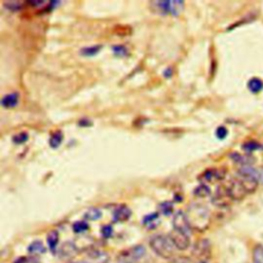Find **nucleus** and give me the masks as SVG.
I'll return each instance as SVG.
<instances>
[{
	"mask_svg": "<svg viewBox=\"0 0 263 263\" xmlns=\"http://www.w3.org/2000/svg\"><path fill=\"white\" fill-rule=\"evenodd\" d=\"M186 216L192 229L203 231L208 228L210 224V212L206 207L193 204L188 207Z\"/></svg>",
	"mask_w": 263,
	"mask_h": 263,
	"instance_id": "nucleus-1",
	"label": "nucleus"
},
{
	"mask_svg": "<svg viewBox=\"0 0 263 263\" xmlns=\"http://www.w3.org/2000/svg\"><path fill=\"white\" fill-rule=\"evenodd\" d=\"M149 246L156 255L164 259H171L175 254V249H176L171 237L162 234L152 236L150 239Z\"/></svg>",
	"mask_w": 263,
	"mask_h": 263,
	"instance_id": "nucleus-2",
	"label": "nucleus"
},
{
	"mask_svg": "<svg viewBox=\"0 0 263 263\" xmlns=\"http://www.w3.org/2000/svg\"><path fill=\"white\" fill-rule=\"evenodd\" d=\"M150 7H151L156 14L162 16L171 15L176 17L179 16L183 11L184 1H181V0H166V1L159 0V1H152L150 3Z\"/></svg>",
	"mask_w": 263,
	"mask_h": 263,
	"instance_id": "nucleus-3",
	"label": "nucleus"
},
{
	"mask_svg": "<svg viewBox=\"0 0 263 263\" xmlns=\"http://www.w3.org/2000/svg\"><path fill=\"white\" fill-rule=\"evenodd\" d=\"M192 255L198 261V263H207L212 256V246L210 241L206 239L197 241L193 246Z\"/></svg>",
	"mask_w": 263,
	"mask_h": 263,
	"instance_id": "nucleus-4",
	"label": "nucleus"
},
{
	"mask_svg": "<svg viewBox=\"0 0 263 263\" xmlns=\"http://www.w3.org/2000/svg\"><path fill=\"white\" fill-rule=\"evenodd\" d=\"M226 190L228 192V195L232 200H241L243 199L247 194H249L247 188L245 187L242 180L236 177L232 179L228 185L226 186Z\"/></svg>",
	"mask_w": 263,
	"mask_h": 263,
	"instance_id": "nucleus-5",
	"label": "nucleus"
},
{
	"mask_svg": "<svg viewBox=\"0 0 263 263\" xmlns=\"http://www.w3.org/2000/svg\"><path fill=\"white\" fill-rule=\"evenodd\" d=\"M146 254V250L143 246L138 245L128 250H124L119 255V260H122L127 263H136L141 260Z\"/></svg>",
	"mask_w": 263,
	"mask_h": 263,
	"instance_id": "nucleus-6",
	"label": "nucleus"
},
{
	"mask_svg": "<svg viewBox=\"0 0 263 263\" xmlns=\"http://www.w3.org/2000/svg\"><path fill=\"white\" fill-rule=\"evenodd\" d=\"M173 226L175 230H178L187 235H190L191 233L192 228L189 224L188 218H187L186 214L183 211H178L175 213L173 218Z\"/></svg>",
	"mask_w": 263,
	"mask_h": 263,
	"instance_id": "nucleus-7",
	"label": "nucleus"
},
{
	"mask_svg": "<svg viewBox=\"0 0 263 263\" xmlns=\"http://www.w3.org/2000/svg\"><path fill=\"white\" fill-rule=\"evenodd\" d=\"M226 176V170L220 168V169H209L205 171L200 176L198 177V180L203 183L207 182H214V181H220L223 180L224 177Z\"/></svg>",
	"mask_w": 263,
	"mask_h": 263,
	"instance_id": "nucleus-8",
	"label": "nucleus"
},
{
	"mask_svg": "<svg viewBox=\"0 0 263 263\" xmlns=\"http://www.w3.org/2000/svg\"><path fill=\"white\" fill-rule=\"evenodd\" d=\"M171 240L173 242V244L176 247V249L180 250V251H184V250L188 249L189 245H190V239H189V235H187L183 232H180L178 230H173L170 235Z\"/></svg>",
	"mask_w": 263,
	"mask_h": 263,
	"instance_id": "nucleus-9",
	"label": "nucleus"
},
{
	"mask_svg": "<svg viewBox=\"0 0 263 263\" xmlns=\"http://www.w3.org/2000/svg\"><path fill=\"white\" fill-rule=\"evenodd\" d=\"M231 198L228 195V192L226 190V187H220V188L217 189V191L215 192L214 196L212 198V203L216 205L217 207H227L230 202H231Z\"/></svg>",
	"mask_w": 263,
	"mask_h": 263,
	"instance_id": "nucleus-10",
	"label": "nucleus"
},
{
	"mask_svg": "<svg viewBox=\"0 0 263 263\" xmlns=\"http://www.w3.org/2000/svg\"><path fill=\"white\" fill-rule=\"evenodd\" d=\"M79 252L78 248L72 242H66L59 249V256L63 259H69L74 257Z\"/></svg>",
	"mask_w": 263,
	"mask_h": 263,
	"instance_id": "nucleus-11",
	"label": "nucleus"
},
{
	"mask_svg": "<svg viewBox=\"0 0 263 263\" xmlns=\"http://www.w3.org/2000/svg\"><path fill=\"white\" fill-rule=\"evenodd\" d=\"M230 159L235 162V164L240 165L241 167L247 166H253L255 164V158L251 154H241L239 152H233L229 155Z\"/></svg>",
	"mask_w": 263,
	"mask_h": 263,
	"instance_id": "nucleus-12",
	"label": "nucleus"
},
{
	"mask_svg": "<svg viewBox=\"0 0 263 263\" xmlns=\"http://www.w3.org/2000/svg\"><path fill=\"white\" fill-rule=\"evenodd\" d=\"M237 174L245 175V176L252 177L256 179L259 183H263V170L254 168L253 166H247V167H241Z\"/></svg>",
	"mask_w": 263,
	"mask_h": 263,
	"instance_id": "nucleus-13",
	"label": "nucleus"
},
{
	"mask_svg": "<svg viewBox=\"0 0 263 263\" xmlns=\"http://www.w3.org/2000/svg\"><path fill=\"white\" fill-rule=\"evenodd\" d=\"M20 102V94L18 92H12L5 95L1 100V106L5 109H11L18 106Z\"/></svg>",
	"mask_w": 263,
	"mask_h": 263,
	"instance_id": "nucleus-14",
	"label": "nucleus"
},
{
	"mask_svg": "<svg viewBox=\"0 0 263 263\" xmlns=\"http://www.w3.org/2000/svg\"><path fill=\"white\" fill-rule=\"evenodd\" d=\"M132 211L127 206H119L113 212V220L115 222H124L130 219Z\"/></svg>",
	"mask_w": 263,
	"mask_h": 263,
	"instance_id": "nucleus-15",
	"label": "nucleus"
},
{
	"mask_svg": "<svg viewBox=\"0 0 263 263\" xmlns=\"http://www.w3.org/2000/svg\"><path fill=\"white\" fill-rule=\"evenodd\" d=\"M89 263H108L109 256L106 252L101 250H91V252L87 254Z\"/></svg>",
	"mask_w": 263,
	"mask_h": 263,
	"instance_id": "nucleus-16",
	"label": "nucleus"
},
{
	"mask_svg": "<svg viewBox=\"0 0 263 263\" xmlns=\"http://www.w3.org/2000/svg\"><path fill=\"white\" fill-rule=\"evenodd\" d=\"M159 215L158 213H152L143 218V224L144 226L148 229H155L159 225Z\"/></svg>",
	"mask_w": 263,
	"mask_h": 263,
	"instance_id": "nucleus-17",
	"label": "nucleus"
},
{
	"mask_svg": "<svg viewBox=\"0 0 263 263\" xmlns=\"http://www.w3.org/2000/svg\"><path fill=\"white\" fill-rule=\"evenodd\" d=\"M46 251V249L42 242L40 241H35L33 242L29 247H28V252L32 255H40L44 254Z\"/></svg>",
	"mask_w": 263,
	"mask_h": 263,
	"instance_id": "nucleus-18",
	"label": "nucleus"
},
{
	"mask_svg": "<svg viewBox=\"0 0 263 263\" xmlns=\"http://www.w3.org/2000/svg\"><path fill=\"white\" fill-rule=\"evenodd\" d=\"M248 89L253 94H258L263 90V81L257 77L250 79L248 81Z\"/></svg>",
	"mask_w": 263,
	"mask_h": 263,
	"instance_id": "nucleus-19",
	"label": "nucleus"
},
{
	"mask_svg": "<svg viewBox=\"0 0 263 263\" xmlns=\"http://www.w3.org/2000/svg\"><path fill=\"white\" fill-rule=\"evenodd\" d=\"M63 138H64L63 133H62L61 131H57V132L53 133L51 138H49V141H48L49 146L54 149L60 147L62 142H63Z\"/></svg>",
	"mask_w": 263,
	"mask_h": 263,
	"instance_id": "nucleus-20",
	"label": "nucleus"
},
{
	"mask_svg": "<svg viewBox=\"0 0 263 263\" xmlns=\"http://www.w3.org/2000/svg\"><path fill=\"white\" fill-rule=\"evenodd\" d=\"M58 243H59V232L57 230H52L47 234L48 248L51 249L53 252H55L56 248L58 247Z\"/></svg>",
	"mask_w": 263,
	"mask_h": 263,
	"instance_id": "nucleus-21",
	"label": "nucleus"
},
{
	"mask_svg": "<svg viewBox=\"0 0 263 263\" xmlns=\"http://www.w3.org/2000/svg\"><path fill=\"white\" fill-rule=\"evenodd\" d=\"M193 194L197 197H207L211 194V189L207 184L202 183L193 190Z\"/></svg>",
	"mask_w": 263,
	"mask_h": 263,
	"instance_id": "nucleus-22",
	"label": "nucleus"
},
{
	"mask_svg": "<svg viewBox=\"0 0 263 263\" xmlns=\"http://www.w3.org/2000/svg\"><path fill=\"white\" fill-rule=\"evenodd\" d=\"M101 217H102V212L101 210H99L97 208H92L90 210H87L84 214V218L86 220H91V221H96Z\"/></svg>",
	"mask_w": 263,
	"mask_h": 263,
	"instance_id": "nucleus-23",
	"label": "nucleus"
},
{
	"mask_svg": "<svg viewBox=\"0 0 263 263\" xmlns=\"http://www.w3.org/2000/svg\"><path fill=\"white\" fill-rule=\"evenodd\" d=\"M102 45H94V46H87L82 48L80 51V54L84 57H93L97 55L100 51H101Z\"/></svg>",
	"mask_w": 263,
	"mask_h": 263,
	"instance_id": "nucleus-24",
	"label": "nucleus"
},
{
	"mask_svg": "<svg viewBox=\"0 0 263 263\" xmlns=\"http://www.w3.org/2000/svg\"><path fill=\"white\" fill-rule=\"evenodd\" d=\"M29 139V135L27 132H20L12 137V142L17 145H22L26 143Z\"/></svg>",
	"mask_w": 263,
	"mask_h": 263,
	"instance_id": "nucleus-25",
	"label": "nucleus"
},
{
	"mask_svg": "<svg viewBox=\"0 0 263 263\" xmlns=\"http://www.w3.org/2000/svg\"><path fill=\"white\" fill-rule=\"evenodd\" d=\"M253 263H263V246L257 245L253 249Z\"/></svg>",
	"mask_w": 263,
	"mask_h": 263,
	"instance_id": "nucleus-26",
	"label": "nucleus"
},
{
	"mask_svg": "<svg viewBox=\"0 0 263 263\" xmlns=\"http://www.w3.org/2000/svg\"><path fill=\"white\" fill-rule=\"evenodd\" d=\"M159 211L161 214H164L166 216L172 215V213L174 211V206L171 202H164L159 205Z\"/></svg>",
	"mask_w": 263,
	"mask_h": 263,
	"instance_id": "nucleus-27",
	"label": "nucleus"
},
{
	"mask_svg": "<svg viewBox=\"0 0 263 263\" xmlns=\"http://www.w3.org/2000/svg\"><path fill=\"white\" fill-rule=\"evenodd\" d=\"M73 231L76 233H82L89 229V224L85 221H77L73 224Z\"/></svg>",
	"mask_w": 263,
	"mask_h": 263,
	"instance_id": "nucleus-28",
	"label": "nucleus"
},
{
	"mask_svg": "<svg viewBox=\"0 0 263 263\" xmlns=\"http://www.w3.org/2000/svg\"><path fill=\"white\" fill-rule=\"evenodd\" d=\"M242 147L246 152H252V151H255V150L260 149L261 145L256 141H248V142L244 143Z\"/></svg>",
	"mask_w": 263,
	"mask_h": 263,
	"instance_id": "nucleus-29",
	"label": "nucleus"
},
{
	"mask_svg": "<svg viewBox=\"0 0 263 263\" xmlns=\"http://www.w3.org/2000/svg\"><path fill=\"white\" fill-rule=\"evenodd\" d=\"M112 51L117 57H127L129 55V49L124 45H114L112 47Z\"/></svg>",
	"mask_w": 263,
	"mask_h": 263,
	"instance_id": "nucleus-30",
	"label": "nucleus"
},
{
	"mask_svg": "<svg viewBox=\"0 0 263 263\" xmlns=\"http://www.w3.org/2000/svg\"><path fill=\"white\" fill-rule=\"evenodd\" d=\"M4 7L10 11H18L23 7V2L20 1H8L4 2Z\"/></svg>",
	"mask_w": 263,
	"mask_h": 263,
	"instance_id": "nucleus-31",
	"label": "nucleus"
},
{
	"mask_svg": "<svg viewBox=\"0 0 263 263\" xmlns=\"http://www.w3.org/2000/svg\"><path fill=\"white\" fill-rule=\"evenodd\" d=\"M227 134H228L227 129L225 128V127H223V126L217 128V130H216V137L218 138L219 140H223V139H225V138L227 137Z\"/></svg>",
	"mask_w": 263,
	"mask_h": 263,
	"instance_id": "nucleus-32",
	"label": "nucleus"
},
{
	"mask_svg": "<svg viewBox=\"0 0 263 263\" xmlns=\"http://www.w3.org/2000/svg\"><path fill=\"white\" fill-rule=\"evenodd\" d=\"M15 263H39L38 258L36 257H22L18 260H16Z\"/></svg>",
	"mask_w": 263,
	"mask_h": 263,
	"instance_id": "nucleus-33",
	"label": "nucleus"
},
{
	"mask_svg": "<svg viewBox=\"0 0 263 263\" xmlns=\"http://www.w3.org/2000/svg\"><path fill=\"white\" fill-rule=\"evenodd\" d=\"M101 233L104 237L108 239V237H110L112 233H113V229H112V226H110V225H105V226H103L101 229Z\"/></svg>",
	"mask_w": 263,
	"mask_h": 263,
	"instance_id": "nucleus-34",
	"label": "nucleus"
},
{
	"mask_svg": "<svg viewBox=\"0 0 263 263\" xmlns=\"http://www.w3.org/2000/svg\"><path fill=\"white\" fill-rule=\"evenodd\" d=\"M29 5L31 6H42L44 5L46 2L45 1H42V0H33V1H28L27 2Z\"/></svg>",
	"mask_w": 263,
	"mask_h": 263,
	"instance_id": "nucleus-35",
	"label": "nucleus"
},
{
	"mask_svg": "<svg viewBox=\"0 0 263 263\" xmlns=\"http://www.w3.org/2000/svg\"><path fill=\"white\" fill-rule=\"evenodd\" d=\"M78 124H79V127H90L92 126V121L87 118H82L80 119Z\"/></svg>",
	"mask_w": 263,
	"mask_h": 263,
	"instance_id": "nucleus-36",
	"label": "nucleus"
},
{
	"mask_svg": "<svg viewBox=\"0 0 263 263\" xmlns=\"http://www.w3.org/2000/svg\"><path fill=\"white\" fill-rule=\"evenodd\" d=\"M173 69L171 68V67H169V68H167L165 71H164V76L165 77H167V78H170V77H172V75H173Z\"/></svg>",
	"mask_w": 263,
	"mask_h": 263,
	"instance_id": "nucleus-37",
	"label": "nucleus"
},
{
	"mask_svg": "<svg viewBox=\"0 0 263 263\" xmlns=\"http://www.w3.org/2000/svg\"><path fill=\"white\" fill-rule=\"evenodd\" d=\"M70 263H89L86 261H75V262H70Z\"/></svg>",
	"mask_w": 263,
	"mask_h": 263,
	"instance_id": "nucleus-38",
	"label": "nucleus"
},
{
	"mask_svg": "<svg viewBox=\"0 0 263 263\" xmlns=\"http://www.w3.org/2000/svg\"><path fill=\"white\" fill-rule=\"evenodd\" d=\"M116 263H127V262H124V261H122V260H119V259H118V261H117Z\"/></svg>",
	"mask_w": 263,
	"mask_h": 263,
	"instance_id": "nucleus-39",
	"label": "nucleus"
},
{
	"mask_svg": "<svg viewBox=\"0 0 263 263\" xmlns=\"http://www.w3.org/2000/svg\"><path fill=\"white\" fill-rule=\"evenodd\" d=\"M202 263H205V262H202Z\"/></svg>",
	"mask_w": 263,
	"mask_h": 263,
	"instance_id": "nucleus-40",
	"label": "nucleus"
}]
</instances>
